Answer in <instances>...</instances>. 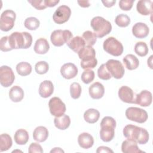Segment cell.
<instances>
[{
	"instance_id": "obj_34",
	"label": "cell",
	"mask_w": 153,
	"mask_h": 153,
	"mask_svg": "<svg viewBox=\"0 0 153 153\" xmlns=\"http://www.w3.org/2000/svg\"><path fill=\"white\" fill-rule=\"evenodd\" d=\"M40 22L38 19L34 17H30L26 19L24 22L25 27L30 30H36L39 26Z\"/></svg>"
},
{
	"instance_id": "obj_1",
	"label": "cell",
	"mask_w": 153,
	"mask_h": 153,
	"mask_svg": "<svg viewBox=\"0 0 153 153\" xmlns=\"http://www.w3.org/2000/svg\"><path fill=\"white\" fill-rule=\"evenodd\" d=\"M8 38L12 50L27 49L31 46L32 43V36L27 32H15L8 36Z\"/></svg>"
},
{
	"instance_id": "obj_22",
	"label": "cell",
	"mask_w": 153,
	"mask_h": 153,
	"mask_svg": "<svg viewBox=\"0 0 153 153\" xmlns=\"http://www.w3.org/2000/svg\"><path fill=\"white\" fill-rule=\"evenodd\" d=\"M78 143L82 148L88 149L93 145L94 139L90 134L85 132L82 133L78 136Z\"/></svg>"
},
{
	"instance_id": "obj_27",
	"label": "cell",
	"mask_w": 153,
	"mask_h": 153,
	"mask_svg": "<svg viewBox=\"0 0 153 153\" xmlns=\"http://www.w3.org/2000/svg\"><path fill=\"white\" fill-rule=\"evenodd\" d=\"M9 97L13 102H19L23 99L24 91L18 85L13 86L10 90Z\"/></svg>"
},
{
	"instance_id": "obj_18",
	"label": "cell",
	"mask_w": 153,
	"mask_h": 153,
	"mask_svg": "<svg viewBox=\"0 0 153 153\" xmlns=\"http://www.w3.org/2000/svg\"><path fill=\"white\" fill-rule=\"evenodd\" d=\"M137 12L143 16H148L152 13V0H140L136 5Z\"/></svg>"
},
{
	"instance_id": "obj_15",
	"label": "cell",
	"mask_w": 153,
	"mask_h": 153,
	"mask_svg": "<svg viewBox=\"0 0 153 153\" xmlns=\"http://www.w3.org/2000/svg\"><path fill=\"white\" fill-rule=\"evenodd\" d=\"M101 129L100 131V139L105 142L111 141L115 135V126L108 124L100 125Z\"/></svg>"
},
{
	"instance_id": "obj_45",
	"label": "cell",
	"mask_w": 153,
	"mask_h": 153,
	"mask_svg": "<svg viewBox=\"0 0 153 153\" xmlns=\"http://www.w3.org/2000/svg\"><path fill=\"white\" fill-rule=\"evenodd\" d=\"M28 152L29 153H35V152L42 153L43 152V149L42 148V146L39 143H32L29 146Z\"/></svg>"
},
{
	"instance_id": "obj_8",
	"label": "cell",
	"mask_w": 153,
	"mask_h": 153,
	"mask_svg": "<svg viewBox=\"0 0 153 153\" xmlns=\"http://www.w3.org/2000/svg\"><path fill=\"white\" fill-rule=\"evenodd\" d=\"M106 67L112 76L115 79H121L124 75V68L120 61L110 59L105 63Z\"/></svg>"
},
{
	"instance_id": "obj_25",
	"label": "cell",
	"mask_w": 153,
	"mask_h": 153,
	"mask_svg": "<svg viewBox=\"0 0 153 153\" xmlns=\"http://www.w3.org/2000/svg\"><path fill=\"white\" fill-rule=\"evenodd\" d=\"M48 136V131L44 126H38L33 132V139L38 142H43L47 140Z\"/></svg>"
},
{
	"instance_id": "obj_2",
	"label": "cell",
	"mask_w": 153,
	"mask_h": 153,
	"mask_svg": "<svg viewBox=\"0 0 153 153\" xmlns=\"http://www.w3.org/2000/svg\"><path fill=\"white\" fill-rule=\"evenodd\" d=\"M78 57L81 60L80 65L82 69H93L97 65L96 51L92 46H85L78 53Z\"/></svg>"
},
{
	"instance_id": "obj_12",
	"label": "cell",
	"mask_w": 153,
	"mask_h": 153,
	"mask_svg": "<svg viewBox=\"0 0 153 153\" xmlns=\"http://www.w3.org/2000/svg\"><path fill=\"white\" fill-rule=\"evenodd\" d=\"M118 96L121 100L127 103H134L136 95L133 90L126 85L121 87L118 90Z\"/></svg>"
},
{
	"instance_id": "obj_29",
	"label": "cell",
	"mask_w": 153,
	"mask_h": 153,
	"mask_svg": "<svg viewBox=\"0 0 153 153\" xmlns=\"http://www.w3.org/2000/svg\"><path fill=\"white\" fill-rule=\"evenodd\" d=\"M100 117L99 112L93 108L86 110L84 114V118L86 122L90 124H94L97 122Z\"/></svg>"
},
{
	"instance_id": "obj_42",
	"label": "cell",
	"mask_w": 153,
	"mask_h": 153,
	"mask_svg": "<svg viewBox=\"0 0 153 153\" xmlns=\"http://www.w3.org/2000/svg\"><path fill=\"white\" fill-rule=\"evenodd\" d=\"M0 44H1V50L2 51H8L12 50V48L11 47L10 42H9V38L8 36H3L1 38L0 41Z\"/></svg>"
},
{
	"instance_id": "obj_50",
	"label": "cell",
	"mask_w": 153,
	"mask_h": 153,
	"mask_svg": "<svg viewBox=\"0 0 153 153\" xmlns=\"http://www.w3.org/2000/svg\"><path fill=\"white\" fill-rule=\"evenodd\" d=\"M50 152H64V151L60 148H54V149L50 151Z\"/></svg>"
},
{
	"instance_id": "obj_38",
	"label": "cell",
	"mask_w": 153,
	"mask_h": 153,
	"mask_svg": "<svg viewBox=\"0 0 153 153\" xmlns=\"http://www.w3.org/2000/svg\"><path fill=\"white\" fill-rule=\"evenodd\" d=\"M81 78L84 83L86 84H89L92 82L94 78V72L93 71L89 69H85L81 74Z\"/></svg>"
},
{
	"instance_id": "obj_20",
	"label": "cell",
	"mask_w": 153,
	"mask_h": 153,
	"mask_svg": "<svg viewBox=\"0 0 153 153\" xmlns=\"http://www.w3.org/2000/svg\"><path fill=\"white\" fill-rule=\"evenodd\" d=\"M54 91V85L50 80H45L42 82L39 87V94L43 98L50 97Z\"/></svg>"
},
{
	"instance_id": "obj_41",
	"label": "cell",
	"mask_w": 153,
	"mask_h": 153,
	"mask_svg": "<svg viewBox=\"0 0 153 153\" xmlns=\"http://www.w3.org/2000/svg\"><path fill=\"white\" fill-rule=\"evenodd\" d=\"M149 140V133L148 131L143 128H140V131L139 135V137L137 139V143L143 145L146 143Z\"/></svg>"
},
{
	"instance_id": "obj_3",
	"label": "cell",
	"mask_w": 153,
	"mask_h": 153,
	"mask_svg": "<svg viewBox=\"0 0 153 153\" xmlns=\"http://www.w3.org/2000/svg\"><path fill=\"white\" fill-rule=\"evenodd\" d=\"M90 25L94 33L98 38H103L112 30L111 23L100 16L93 17L91 20Z\"/></svg>"
},
{
	"instance_id": "obj_37",
	"label": "cell",
	"mask_w": 153,
	"mask_h": 153,
	"mask_svg": "<svg viewBox=\"0 0 153 153\" xmlns=\"http://www.w3.org/2000/svg\"><path fill=\"white\" fill-rule=\"evenodd\" d=\"M81 87L78 82H73L70 86V94L74 99H78L81 94Z\"/></svg>"
},
{
	"instance_id": "obj_26",
	"label": "cell",
	"mask_w": 153,
	"mask_h": 153,
	"mask_svg": "<svg viewBox=\"0 0 153 153\" xmlns=\"http://www.w3.org/2000/svg\"><path fill=\"white\" fill-rule=\"evenodd\" d=\"M54 123L56 128L59 130L67 129L71 124L70 117L66 114H63L60 117H56L54 119Z\"/></svg>"
},
{
	"instance_id": "obj_30",
	"label": "cell",
	"mask_w": 153,
	"mask_h": 153,
	"mask_svg": "<svg viewBox=\"0 0 153 153\" xmlns=\"http://www.w3.org/2000/svg\"><path fill=\"white\" fill-rule=\"evenodd\" d=\"M14 139L17 144L23 145L27 142L29 140V134L25 129H19L16 131Z\"/></svg>"
},
{
	"instance_id": "obj_10",
	"label": "cell",
	"mask_w": 153,
	"mask_h": 153,
	"mask_svg": "<svg viewBox=\"0 0 153 153\" xmlns=\"http://www.w3.org/2000/svg\"><path fill=\"white\" fill-rule=\"evenodd\" d=\"M71 14L70 8L65 5H62L59 7L53 16V21L57 24H63L66 22Z\"/></svg>"
},
{
	"instance_id": "obj_11",
	"label": "cell",
	"mask_w": 153,
	"mask_h": 153,
	"mask_svg": "<svg viewBox=\"0 0 153 153\" xmlns=\"http://www.w3.org/2000/svg\"><path fill=\"white\" fill-rule=\"evenodd\" d=\"M15 79L12 69L8 66H2L0 68V83L4 87L11 85Z\"/></svg>"
},
{
	"instance_id": "obj_17",
	"label": "cell",
	"mask_w": 153,
	"mask_h": 153,
	"mask_svg": "<svg viewBox=\"0 0 153 153\" xmlns=\"http://www.w3.org/2000/svg\"><path fill=\"white\" fill-rule=\"evenodd\" d=\"M140 128L141 127L134 125L128 124L123 129V134L127 139L137 142V139L140 131Z\"/></svg>"
},
{
	"instance_id": "obj_19",
	"label": "cell",
	"mask_w": 153,
	"mask_h": 153,
	"mask_svg": "<svg viewBox=\"0 0 153 153\" xmlns=\"http://www.w3.org/2000/svg\"><path fill=\"white\" fill-rule=\"evenodd\" d=\"M89 94L93 99H99L102 98L105 93L104 86L99 82L92 84L88 88Z\"/></svg>"
},
{
	"instance_id": "obj_13",
	"label": "cell",
	"mask_w": 153,
	"mask_h": 153,
	"mask_svg": "<svg viewBox=\"0 0 153 153\" xmlns=\"http://www.w3.org/2000/svg\"><path fill=\"white\" fill-rule=\"evenodd\" d=\"M152 100V93L148 90H142L139 94H137L135 97V103L141 106H149Z\"/></svg>"
},
{
	"instance_id": "obj_46",
	"label": "cell",
	"mask_w": 153,
	"mask_h": 153,
	"mask_svg": "<svg viewBox=\"0 0 153 153\" xmlns=\"http://www.w3.org/2000/svg\"><path fill=\"white\" fill-rule=\"evenodd\" d=\"M96 152L97 153H101V152H104V153L105 152H112V153H113L114 151L107 146H101L97 148V149L96 150Z\"/></svg>"
},
{
	"instance_id": "obj_24",
	"label": "cell",
	"mask_w": 153,
	"mask_h": 153,
	"mask_svg": "<svg viewBox=\"0 0 153 153\" xmlns=\"http://www.w3.org/2000/svg\"><path fill=\"white\" fill-rule=\"evenodd\" d=\"M33 49L36 53L44 54L49 50L50 45L46 39L41 38L36 41Z\"/></svg>"
},
{
	"instance_id": "obj_51",
	"label": "cell",
	"mask_w": 153,
	"mask_h": 153,
	"mask_svg": "<svg viewBox=\"0 0 153 153\" xmlns=\"http://www.w3.org/2000/svg\"><path fill=\"white\" fill-rule=\"evenodd\" d=\"M152 56H151L149 59H148V65L150 67L151 69H152Z\"/></svg>"
},
{
	"instance_id": "obj_28",
	"label": "cell",
	"mask_w": 153,
	"mask_h": 153,
	"mask_svg": "<svg viewBox=\"0 0 153 153\" xmlns=\"http://www.w3.org/2000/svg\"><path fill=\"white\" fill-rule=\"evenodd\" d=\"M123 62L128 70H134L138 68L139 65V61L138 59L131 54H128L126 55L123 58Z\"/></svg>"
},
{
	"instance_id": "obj_16",
	"label": "cell",
	"mask_w": 153,
	"mask_h": 153,
	"mask_svg": "<svg viewBox=\"0 0 153 153\" xmlns=\"http://www.w3.org/2000/svg\"><path fill=\"white\" fill-rule=\"evenodd\" d=\"M149 32V29L144 23H136L132 27L133 35L137 38H145L148 35Z\"/></svg>"
},
{
	"instance_id": "obj_43",
	"label": "cell",
	"mask_w": 153,
	"mask_h": 153,
	"mask_svg": "<svg viewBox=\"0 0 153 153\" xmlns=\"http://www.w3.org/2000/svg\"><path fill=\"white\" fill-rule=\"evenodd\" d=\"M134 2L133 0H122L119 2V7L122 10L128 11L131 9Z\"/></svg>"
},
{
	"instance_id": "obj_14",
	"label": "cell",
	"mask_w": 153,
	"mask_h": 153,
	"mask_svg": "<svg viewBox=\"0 0 153 153\" xmlns=\"http://www.w3.org/2000/svg\"><path fill=\"white\" fill-rule=\"evenodd\" d=\"M62 76L67 79H72L78 74V68L72 63H67L64 64L60 68Z\"/></svg>"
},
{
	"instance_id": "obj_4",
	"label": "cell",
	"mask_w": 153,
	"mask_h": 153,
	"mask_svg": "<svg viewBox=\"0 0 153 153\" xmlns=\"http://www.w3.org/2000/svg\"><path fill=\"white\" fill-rule=\"evenodd\" d=\"M103 48L106 53L114 56H121L124 50L123 45L121 42L112 36L109 37L105 40Z\"/></svg>"
},
{
	"instance_id": "obj_39",
	"label": "cell",
	"mask_w": 153,
	"mask_h": 153,
	"mask_svg": "<svg viewBox=\"0 0 153 153\" xmlns=\"http://www.w3.org/2000/svg\"><path fill=\"white\" fill-rule=\"evenodd\" d=\"M97 75L99 78L103 80H108L112 77L111 75L108 71L105 64H102L97 70Z\"/></svg>"
},
{
	"instance_id": "obj_6",
	"label": "cell",
	"mask_w": 153,
	"mask_h": 153,
	"mask_svg": "<svg viewBox=\"0 0 153 153\" xmlns=\"http://www.w3.org/2000/svg\"><path fill=\"white\" fill-rule=\"evenodd\" d=\"M126 116L127 119L138 123H143L148 118L147 112L137 107H129L126 111Z\"/></svg>"
},
{
	"instance_id": "obj_9",
	"label": "cell",
	"mask_w": 153,
	"mask_h": 153,
	"mask_svg": "<svg viewBox=\"0 0 153 153\" xmlns=\"http://www.w3.org/2000/svg\"><path fill=\"white\" fill-rule=\"evenodd\" d=\"M48 106L51 114L57 117L63 115L66 109L65 104L57 97H53L50 100Z\"/></svg>"
},
{
	"instance_id": "obj_31",
	"label": "cell",
	"mask_w": 153,
	"mask_h": 153,
	"mask_svg": "<svg viewBox=\"0 0 153 153\" xmlns=\"http://www.w3.org/2000/svg\"><path fill=\"white\" fill-rule=\"evenodd\" d=\"M12 139L11 136L7 134L3 133L0 136V151H5L8 150L12 146Z\"/></svg>"
},
{
	"instance_id": "obj_36",
	"label": "cell",
	"mask_w": 153,
	"mask_h": 153,
	"mask_svg": "<svg viewBox=\"0 0 153 153\" xmlns=\"http://www.w3.org/2000/svg\"><path fill=\"white\" fill-rule=\"evenodd\" d=\"M115 22L119 27H125L128 26L130 23V19L127 15L121 14L116 16Z\"/></svg>"
},
{
	"instance_id": "obj_35",
	"label": "cell",
	"mask_w": 153,
	"mask_h": 153,
	"mask_svg": "<svg viewBox=\"0 0 153 153\" xmlns=\"http://www.w3.org/2000/svg\"><path fill=\"white\" fill-rule=\"evenodd\" d=\"M134 52L139 56L143 57L148 53V47L144 42H137L134 45Z\"/></svg>"
},
{
	"instance_id": "obj_49",
	"label": "cell",
	"mask_w": 153,
	"mask_h": 153,
	"mask_svg": "<svg viewBox=\"0 0 153 153\" xmlns=\"http://www.w3.org/2000/svg\"><path fill=\"white\" fill-rule=\"evenodd\" d=\"M78 3L80 7L84 8L88 7L90 5V4L88 1H78Z\"/></svg>"
},
{
	"instance_id": "obj_48",
	"label": "cell",
	"mask_w": 153,
	"mask_h": 153,
	"mask_svg": "<svg viewBox=\"0 0 153 153\" xmlns=\"http://www.w3.org/2000/svg\"><path fill=\"white\" fill-rule=\"evenodd\" d=\"M102 3L103 4L104 6L108 8L112 7L116 2L115 0H112V1H102Z\"/></svg>"
},
{
	"instance_id": "obj_32",
	"label": "cell",
	"mask_w": 153,
	"mask_h": 153,
	"mask_svg": "<svg viewBox=\"0 0 153 153\" xmlns=\"http://www.w3.org/2000/svg\"><path fill=\"white\" fill-rule=\"evenodd\" d=\"M17 74L21 76H27L32 72V66L30 63L25 62H20L16 66Z\"/></svg>"
},
{
	"instance_id": "obj_23",
	"label": "cell",
	"mask_w": 153,
	"mask_h": 153,
	"mask_svg": "<svg viewBox=\"0 0 153 153\" xmlns=\"http://www.w3.org/2000/svg\"><path fill=\"white\" fill-rule=\"evenodd\" d=\"M66 44L70 49L76 53H78L85 46V43L84 39L82 37L79 36H76L72 38Z\"/></svg>"
},
{
	"instance_id": "obj_5",
	"label": "cell",
	"mask_w": 153,
	"mask_h": 153,
	"mask_svg": "<svg viewBox=\"0 0 153 153\" xmlns=\"http://www.w3.org/2000/svg\"><path fill=\"white\" fill-rule=\"evenodd\" d=\"M73 35L69 30H55L50 36V40L52 44L56 47H60L67 44L72 38Z\"/></svg>"
},
{
	"instance_id": "obj_40",
	"label": "cell",
	"mask_w": 153,
	"mask_h": 153,
	"mask_svg": "<svg viewBox=\"0 0 153 153\" xmlns=\"http://www.w3.org/2000/svg\"><path fill=\"white\" fill-rule=\"evenodd\" d=\"M35 69L37 74L41 75L44 74L48 72L49 69V65L45 61H40L35 64Z\"/></svg>"
},
{
	"instance_id": "obj_47",
	"label": "cell",
	"mask_w": 153,
	"mask_h": 153,
	"mask_svg": "<svg viewBox=\"0 0 153 153\" xmlns=\"http://www.w3.org/2000/svg\"><path fill=\"white\" fill-rule=\"evenodd\" d=\"M59 2V1L58 0H45V4L47 6V7H53L56 6L58 3Z\"/></svg>"
},
{
	"instance_id": "obj_7",
	"label": "cell",
	"mask_w": 153,
	"mask_h": 153,
	"mask_svg": "<svg viewBox=\"0 0 153 153\" xmlns=\"http://www.w3.org/2000/svg\"><path fill=\"white\" fill-rule=\"evenodd\" d=\"M16 18V15L14 11L7 10L3 11L0 17L1 30L4 32L10 30L14 25Z\"/></svg>"
},
{
	"instance_id": "obj_21",
	"label": "cell",
	"mask_w": 153,
	"mask_h": 153,
	"mask_svg": "<svg viewBox=\"0 0 153 153\" xmlns=\"http://www.w3.org/2000/svg\"><path fill=\"white\" fill-rule=\"evenodd\" d=\"M121 151L124 153H139L143 152L139 148L136 142L128 139L123 142Z\"/></svg>"
},
{
	"instance_id": "obj_33",
	"label": "cell",
	"mask_w": 153,
	"mask_h": 153,
	"mask_svg": "<svg viewBox=\"0 0 153 153\" xmlns=\"http://www.w3.org/2000/svg\"><path fill=\"white\" fill-rule=\"evenodd\" d=\"M82 38L84 39L85 45L88 46H93L97 41V36L95 33L90 30L85 31L82 34Z\"/></svg>"
},
{
	"instance_id": "obj_44",
	"label": "cell",
	"mask_w": 153,
	"mask_h": 153,
	"mask_svg": "<svg viewBox=\"0 0 153 153\" xmlns=\"http://www.w3.org/2000/svg\"><path fill=\"white\" fill-rule=\"evenodd\" d=\"M28 2L30 3L34 8L38 10H42L47 8V6L45 4V0L42 1H28Z\"/></svg>"
}]
</instances>
